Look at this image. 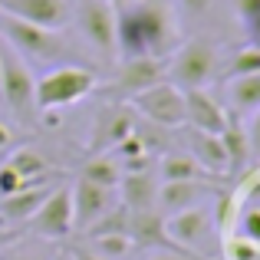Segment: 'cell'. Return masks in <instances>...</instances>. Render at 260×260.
<instances>
[{"label":"cell","instance_id":"1","mask_svg":"<svg viewBox=\"0 0 260 260\" xmlns=\"http://www.w3.org/2000/svg\"><path fill=\"white\" fill-rule=\"evenodd\" d=\"M178 46L168 0H122L115 4V56H168Z\"/></svg>","mask_w":260,"mask_h":260},{"label":"cell","instance_id":"2","mask_svg":"<svg viewBox=\"0 0 260 260\" xmlns=\"http://www.w3.org/2000/svg\"><path fill=\"white\" fill-rule=\"evenodd\" d=\"M221 70V50H217V40L211 37H194L188 43H178L168 53L165 63V79L172 86L184 89H204Z\"/></svg>","mask_w":260,"mask_h":260},{"label":"cell","instance_id":"3","mask_svg":"<svg viewBox=\"0 0 260 260\" xmlns=\"http://www.w3.org/2000/svg\"><path fill=\"white\" fill-rule=\"evenodd\" d=\"M99 89V76L86 66H53L33 83V106L43 112H59Z\"/></svg>","mask_w":260,"mask_h":260},{"label":"cell","instance_id":"4","mask_svg":"<svg viewBox=\"0 0 260 260\" xmlns=\"http://www.w3.org/2000/svg\"><path fill=\"white\" fill-rule=\"evenodd\" d=\"M0 40H4L10 50H17L23 59H40V63H50V59L63 56V37L53 30H43L37 23H26L20 17L0 10Z\"/></svg>","mask_w":260,"mask_h":260},{"label":"cell","instance_id":"5","mask_svg":"<svg viewBox=\"0 0 260 260\" xmlns=\"http://www.w3.org/2000/svg\"><path fill=\"white\" fill-rule=\"evenodd\" d=\"M33 83L37 79L30 73V63L0 40V102L17 119H30L37 109L33 106Z\"/></svg>","mask_w":260,"mask_h":260},{"label":"cell","instance_id":"6","mask_svg":"<svg viewBox=\"0 0 260 260\" xmlns=\"http://www.w3.org/2000/svg\"><path fill=\"white\" fill-rule=\"evenodd\" d=\"M128 106H132L135 115H142V119L152 122V125L168 128V132L184 125V92L178 86H172L168 79L135 92L132 99H128Z\"/></svg>","mask_w":260,"mask_h":260},{"label":"cell","instance_id":"7","mask_svg":"<svg viewBox=\"0 0 260 260\" xmlns=\"http://www.w3.org/2000/svg\"><path fill=\"white\" fill-rule=\"evenodd\" d=\"M73 20L79 33L102 59H115V4L109 0H79Z\"/></svg>","mask_w":260,"mask_h":260},{"label":"cell","instance_id":"8","mask_svg":"<svg viewBox=\"0 0 260 260\" xmlns=\"http://www.w3.org/2000/svg\"><path fill=\"white\" fill-rule=\"evenodd\" d=\"M30 234L40 241H66L73 234V194L70 184L59 181L56 188L46 194V201L33 211L30 221Z\"/></svg>","mask_w":260,"mask_h":260},{"label":"cell","instance_id":"9","mask_svg":"<svg viewBox=\"0 0 260 260\" xmlns=\"http://www.w3.org/2000/svg\"><path fill=\"white\" fill-rule=\"evenodd\" d=\"M132 128H135L132 106H128V102H119V99L106 102V106L95 112V119H92V132H89V142H86L89 155L112 152L125 135H132Z\"/></svg>","mask_w":260,"mask_h":260},{"label":"cell","instance_id":"10","mask_svg":"<svg viewBox=\"0 0 260 260\" xmlns=\"http://www.w3.org/2000/svg\"><path fill=\"white\" fill-rule=\"evenodd\" d=\"M217 191H221L217 181H201V178H191V181H161L158 198H155V211L161 217L178 214V211L208 204L211 198H217Z\"/></svg>","mask_w":260,"mask_h":260},{"label":"cell","instance_id":"11","mask_svg":"<svg viewBox=\"0 0 260 260\" xmlns=\"http://www.w3.org/2000/svg\"><path fill=\"white\" fill-rule=\"evenodd\" d=\"M0 10L26 20V23H37L43 30H53V33H63L73 23L70 0H0Z\"/></svg>","mask_w":260,"mask_h":260},{"label":"cell","instance_id":"12","mask_svg":"<svg viewBox=\"0 0 260 260\" xmlns=\"http://www.w3.org/2000/svg\"><path fill=\"white\" fill-rule=\"evenodd\" d=\"M165 63H168V56H135V59H125L122 70L115 73L112 95L119 102H128L135 92L161 83V79H165Z\"/></svg>","mask_w":260,"mask_h":260},{"label":"cell","instance_id":"13","mask_svg":"<svg viewBox=\"0 0 260 260\" xmlns=\"http://www.w3.org/2000/svg\"><path fill=\"white\" fill-rule=\"evenodd\" d=\"M211 224H214V217H211L208 204H198V208L168 214L165 217V234H168V241H172L175 247L198 254V247H201V241L208 237Z\"/></svg>","mask_w":260,"mask_h":260},{"label":"cell","instance_id":"14","mask_svg":"<svg viewBox=\"0 0 260 260\" xmlns=\"http://www.w3.org/2000/svg\"><path fill=\"white\" fill-rule=\"evenodd\" d=\"M70 194H73V228L76 231H86L95 217H102L115 204L112 188L92 184V181H86V178H76V181L70 184Z\"/></svg>","mask_w":260,"mask_h":260},{"label":"cell","instance_id":"15","mask_svg":"<svg viewBox=\"0 0 260 260\" xmlns=\"http://www.w3.org/2000/svg\"><path fill=\"white\" fill-rule=\"evenodd\" d=\"M228 122H231L228 109H224L208 89H184V125L188 128L221 135Z\"/></svg>","mask_w":260,"mask_h":260},{"label":"cell","instance_id":"16","mask_svg":"<svg viewBox=\"0 0 260 260\" xmlns=\"http://www.w3.org/2000/svg\"><path fill=\"white\" fill-rule=\"evenodd\" d=\"M56 184H59V175H56V178H50V181L26 184V188H23V191H17V194L0 198V217H4L7 224H26V221L33 217V211H37L40 204L46 201V194H50Z\"/></svg>","mask_w":260,"mask_h":260},{"label":"cell","instance_id":"17","mask_svg":"<svg viewBox=\"0 0 260 260\" xmlns=\"http://www.w3.org/2000/svg\"><path fill=\"white\" fill-rule=\"evenodd\" d=\"M188 148H191L188 155L211 178L231 175V158H228V148H224L221 135H214V132H194V128H188Z\"/></svg>","mask_w":260,"mask_h":260},{"label":"cell","instance_id":"18","mask_svg":"<svg viewBox=\"0 0 260 260\" xmlns=\"http://www.w3.org/2000/svg\"><path fill=\"white\" fill-rule=\"evenodd\" d=\"M115 191H119V204H125V211L155 208V198H158L155 168H148V172H122Z\"/></svg>","mask_w":260,"mask_h":260},{"label":"cell","instance_id":"19","mask_svg":"<svg viewBox=\"0 0 260 260\" xmlns=\"http://www.w3.org/2000/svg\"><path fill=\"white\" fill-rule=\"evenodd\" d=\"M128 237H132L135 247H175L165 234V217L158 214L155 208H145V211H128Z\"/></svg>","mask_w":260,"mask_h":260},{"label":"cell","instance_id":"20","mask_svg":"<svg viewBox=\"0 0 260 260\" xmlns=\"http://www.w3.org/2000/svg\"><path fill=\"white\" fill-rule=\"evenodd\" d=\"M158 175H161V181H191V178L217 181V178H211L188 152H165L161 161H158Z\"/></svg>","mask_w":260,"mask_h":260},{"label":"cell","instance_id":"21","mask_svg":"<svg viewBox=\"0 0 260 260\" xmlns=\"http://www.w3.org/2000/svg\"><path fill=\"white\" fill-rule=\"evenodd\" d=\"M7 165L13 168L20 178H23L26 184H37V181H46V178H56L59 172H53L50 161L43 158V155L37 152V148H17V152L10 155V158H4Z\"/></svg>","mask_w":260,"mask_h":260},{"label":"cell","instance_id":"22","mask_svg":"<svg viewBox=\"0 0 260 260\" xmlns=\"http://www.w3.org/2000/svg\"><path fill=\"white\" fill-rule=\"evenodd\" d=\"M79 178H86V181H92V184H102V188H112L115 191V184H119V178H122V165H119L115 155L95 152V155H89V158H86Z\"/></svg>","mask_w":260,"mask_h":260},{"label":"cell","instance_id":"23","mask_svg":"<svg viewBox=\"0 0 260 260\" xmlns=\"http://www.w3.org/2000/svg\"><path fill=\"white\" fill-rule=\"evenodd\" d=\"M228 99H231V109H234V112L254 115L257 106H260V73L228 79Z\"/></svg>","mask_w":260,"mask_h":260},{"label":"cell","instance_id":"24","mask_svg":"<svg viewBox=\"0 0 260 260\" xmlns=\"http://www.w3.org/2000/svg\"><path fill=\"white\" fill-rule=\"evenodd\" d=\"M221 142H224V148H228L231 172H241L244 161L250 158V139H247V132H244V125L228 122V125H224V132H221Z\"/></svg>","mask_w":260,"mask_h":260},{"label":"cell","instance_id":"25","mask_svg":"<svg viewBox=\"0 0 260 260\" xmlns=\"http://www.w3.org/2000/svg\"><path fill=\"white\" fill-rule=\"evenodd\" d=\"M83 234H86V241L89 237H102V234H128V211H125V204L115 201L106 214L95 217V221L89 224Z\"/></svg>","mask_w":260,"mask_h":260},{"label":"cell","instance_id":"26","mask_svg":"<svg viewBox=\"0 0 260 260\" xmlns=\"http://www.w3.org/2000/svg\"><path fill=\"white\" fill-rule=\"evenodd\" d=\"M53 254H56V250L50 247V241H40V237L23 241V237H20L17 244L0 250V260H50Z\"/></svg>","mask_w":260,"mask_h":260},{"label":"cell","instance_id":"27","mask_svg":"<svg viewBox=\"0 0 260 260\" xmlns=\"http://www.w3.org/2000/svg\"><path fill=\"white\" fill-rule=\"evenodd\" d=\"M254 73H260V50H257V43H247L234 53V59H231L228 66H224V83H228V79H237V76H254Z\"/></svg>","mask_w":260,"mask_h":260},{"label":"cell","instance_id":"28","mask_svg":"<svg viewBox=\"0 0 260 260\" xmlns=\"http://www.w3.org/2000/svg\"><path fill=\"white\" fill-rule=\"evenodd\" d=\"M86 244L92 247V254H99V257H106V260L128 257V250L135 247L128 234H102V237H89Z\"/></svg>","mask_w":260,"mask_h":260},{"label":"cell","instance_id":"29","mask_svg":"<svg viewBox=\"0 0 260 260\" xmlns=\"http://www.w3.org/2000/svg\"><path fill=\"white\" fill-rule=\"evenodd\" d=\"M221 247H224V257L228 260H260V244L247 241L241 234H224Z\"/></svg>","mask_w":260,"mask_h":260},{"label":"cell","instance_id":"30","mask_svg":"<svg viewBox=\"0 0 260 260\" xmlns=\"http://www.w3.org/2000/svg\"><path fill=\"white\" fill-rule=\"evenodd\" d=\"M234 13L241 26L250 33V43H257V23H260V0H234Z\"/></svg>","mask_w":260,"mask_h":260},{"label":"cell","instance_id":"31","mask_svg":"<svg viewBox=\"0 0 260 260\" xmlns=\"http://www.w3.org/2000/svg\"><path fill=\"white\" fill-rule=\"evenodd\" d=\"M148 260H204V257L191 254V250H181V247H161V250H155Z\"/></svg>","mask_w":260,"mask_h":260},{"label":"cell","instance_id":"32","mask_svg":"<svg viewBox=\"0 0 260 260\" xmlns=\"http://www.w3.org/2000/svg\"><path fill=\"white\" fill-rule=\"evenodd\" d=\"M178 7H181L188 17H201V13L211 7V0H178Z\"/></svg>","mask_w":260,"mask_h":260},{"label":"cell","instance_id":"33","mask_svg":"<svg viewBox=\"0 0 260 260\" xmlns=\"http://www.w3.org/2000/svg\"><path fill=\"white\" fill-rule=\"evenodd\" d=\"M20 237H23V231H17V228H10V224H4V228H0V250L10 247V244H17Z\"/></svg>","mask_w":260,"mask_h":260},{"label":"cell","instance_id":"34","mask_svg":"<svg viewBox=\"0 0 260 260\" xmlns=\"http://www.w3.org/2000/svg\"><path fill=\"white\" fill-rule=\"evenodd\" d=\"M10 142H13V128H10V125H7V122H4V119H0V152H4V148H7V145H10Z\"/></svg>","mask_w":260,"mask_h":260},{"label":"cell","instance_id":"35","mask_svg":"<svg viewBox=\"0 0 260 260\" xmlns=\"http://www.w3.org/2000/svg\"><path fill=\"white\" fill-rule=\"evenodd\" d=\"M73 260H106V257L92 254V250H73Z\"/></svg>","mask_w":260,"mask_h":260},{"label":"cell","instance_id":"36","mask_svg":"<svg viewBox=\"0 0 260 260\" xmlns=\"http://www.w3.org/2000/svg\"><path fill=\"white\" fill-rule=\"evenodd\" d=\"M50 260H73V250H56Z\"/></svg>","mask_w":260,"mask_h":260},{"label":"cell","instance_id":"37","mask_svg":"<svg viewBox=\"0 0 260 260\" xmlns=\"http://www.w3.org/2000/svg\"><path fill=\"white\" fill-rule=\"evenodd\" d=\"M109 4H122V0H109Z\"/></svg>","mask_w":260,"mask_h":260},{"label":"cell","instance_id":"38","mask_svg":"<svg viewBox=\"0 0 260 260\" xmlns=\"http://www.w3.org/2000/svg\"><path fill=\"white\" fill-rule=\"evenodd\" d=\"M4 224H7V221H4V217H0V228H4Z\"/></svg>","mask_w":260,"mask_h":260}]
</instances>
